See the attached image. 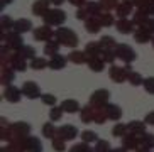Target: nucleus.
Instances as JSON below:
<instances>
[{
	"instance_id": "nucleus-48",
	"label": "nucleus",
	"mask_w": 154,
	"mask_h": 152,
	"mask_svg": "<svg viewBox=\"0 0 154 152\" xmlns=\"http://www.w3.org/2000/svg\"><path fill=\"white\" fill-rule=\"evenodd\" d=\"M41 102L48 107H54L56 105V95H51V93H44L41 96Z\"/></svg>"
},
{
	"instance_id": "nucleus-29",
	"label": "nucleus",
	"mask_w": 154,
	"mask_h": 152,
	"mask_svg": "<svg viewBox=\"0 0 154 152\" xmlns=\"http://www.w3.org/2000/svg\"><path fill=\"white\" fill-rule=\"evenodd\" d=\"M85 7H86V10H88V14H90L91 17H98L100 14H102V10H103L102 4H100V2H93V0H88Z\"/></svg>"
},
{
	"instance_id": "nucleus-27",
	"label": "nucleus",
	"mask_w": 154,
	"mask_h": 152,
	"mask_svg": "<svg viewBox=\"0 0 154 152\" xmlns=\"http://www.w3.org/2000/svg\"><path fill=\"white\" fill-rule=\"evenodd\" d=\"M102 44L100 42H88L85 46V53L88 54V58H100V54H102Z\"/></svg>"
},
{
	"instance_id": "nucleus-55",
	"label": "nucleus",
	"mask_w": 154,
	"mask_h": 152,
	"mask_svg": "<svg viewBox=\"0 0 154 152\" xmlns=\"http://www.w3.org/2000/svg\"><path fill=\"white\" fill-rule=\"evenodd\" d=\"M71 5H75L76 9H80V7H85L86 5V0H68Z\"/></svg>"
},
{
	"instance_id": "nucleus-10",
	"label": "nucleus",
	"mask_w": 154,
	"mask_h": 152,
	"mask_svg": "<svg viewBox=\"0 0 154 152\" xmlns=\"http://www.w3.org/2000/svg\"><path fill=\"white\" fill-rule=\"evenodd\" d=\"M10 130H12L14 137H29L31 125L27 122H14V123H10Z\"/></svg>"
},
{
	"instance_id": "nucleus-33",
	"label": "nucleus",
	"mask_w": 154,
	"mask_h": 152,
	"mask_svg": "<svg viewBox=\"0 0 154 152\" xmlns=\"http://www.w3.org/2000/svg\"><path fill=\"white\" fill-rule=\"evenodd\" d=\"M17 53L20 54L24 59H29V61H32V59L36 58V49H34L32 46H26V44H24L22 47L17 51Z\"/></svg>"
},
{
	"instance_id": "nucleus-24",
	"label": "nucleus",
	"mask_w": 154,
	"mask_h": 152,
	"mask_svg": "<svg viewBox=\"0 0 154 152\" xmlns=\"http://www.w3.org/2000/svg\"><path fill=\"white\" fill-rule=\"evenodd\" d=\"M132 10H134V5H132V2H122V4L117 5L115 14H117L119 19H127V15H131Z\"/></svg>"
},
{
	"instance_id": "nucleus-40",
	"label": "nucleus",
	"mask_w": 154,
	"mask_h": 152,
	"mask_svg": "<svg viewBox=\"0 0 154 152\" xmlns=\"http://www.w3.org/2000/svg\"><path fill=\"white\" fill-rule=\"evenodd\" d=\"M51 144H53V149H54L56 152L66 150V140H64L63 137H59V135H56L54 139H51Z\"/></svg>"
},
{
	"instance_id": "nucleus-17",
	"label": "nucleus",
	"mask_w": 154,
	"mask_h": 152,
	"mask_svg": "<svg viewBox=\"0 0 154 152\" xmlns=\"http://www.w3.org/2000/svg\"><path fill=\"white\" fill-rule=\"evenodd\" d=\"M68 61L73 64H85V63H88V54L85 53V49L83 51L73 49L71 53L68 54Z\"/></svg>"
},
{
	"instance_id": "nucleus-15",
	"label": "nucleus",
	"mask_w": 154,
	"mask_h": 152,
	"mask_svg": "<svg viewBox=\"0 0 154 152\" xmlns=\"http://www.w3.org/2000/svg\"><path fill=\"white\" fill-rule=\"evenodd\" d=\"M58 135L63 137L64 140H73V139H76V135H80V134H78V129L75 125H61L58 129Z\"/></svg>"
},
{
	"instance_id": "nucleus-54",
	"label": "nucleus",
	"mask_w": 154,
	"mask_h": 152,
	"mask_svg": "<svg viewBox=\"0 0 154 152\" xmlns=\"http://www.w3.org/2000/svg\"><path fill=\"white\" fill-rule=\"evenodd\" d=\"M144 122L147 123V125H154V110H152V112H149L147 115L144 117Z\"/></svg>"
},
{
	"instance_id": "nucleus-7",
	"label": "nucleus",
	"mask_w": 154,
	"mask_h": 152,
	"mask_svg": "<svg viewBox=\"0 0 154 152\" xmlns=\"http://www.w3.org/2000/svg\"><path fill=\"white\" fill-rule=\"evenodd\" d=\"M22 95L24 96H27L29 100H37V98H41L42 96L41 88H39V85H37L36 81H24Z\"/></svg>"
},
{
	"instance_id": "nucleus-35",
	"label": "nucleus",
	"mask_w": 154,
	"mask_h": 152,
	"mask_svg": "<svg viewBox=\"0 0 154 152\" xmlns=\"http://www.w3.org/2000/svg\"><path fill=\"white\" fill-rule=\"evenodd\" d=\"M125 134H129L127 125H124L122 122H117V123L113 125V129H112V135H113V137H117V139H122Z\"/></svg>"
},
{
	"instance_id": "nucleus-58",
	"label": "nucleus",
	"mask_w": 154,
	"mask_h": 152,
	"mask_svg": "<svg viewBox=\"0 0 154 152\" xmlns=\"http://www.w3.org/2000/svg\"><path fill=\"white\" fill-rule=\"evenodd\" d=\"M12 2H14V0H2V2H0V10H4V9H5V5L12 4Z\"/></svg>"
},
{
	"instance_id": "nucleus-30",
	"label": "nucleus",
	"mask_w": 154,
	"mask_h": 152,
	"mask_svg": "<svg viewBox=\"0 0 154 152\" xmlns=\"http://www.w3.org/2000/svg\"><path fill=\"white\" fill-rule=\"evenodd\" d=\"M88 68H90L93 73H102L105 68V63L102 61V58H88Z\"/></svg>"
},
{
	"instance_id": "nucleus-18",
	"label": "nucleus",
	"mask_w": 154,
	"mask_h": 152,
	"mask_svg": "<svg viewBox=\"0 0 154 152\" xmlns=\"http://www.w3.org/2000/svg\"><path fill=\"white\" fill-rule=\"evenodd\" d=\"M66 63H68V56H63V54H54L53 58H49V68L53 69V71H59V69H63L64 66H66Z\"/></svg>"
},
{
	"instance_id": "nucleus-11",
	"label": "nucleus",
	"mask_w": 154,
	"mask_h": 152,
	"mask_svg": "<svg viewBox=\"0 0 154 152\" xmlns=\"http://www.w3.org/2000/svg\"><path fill=\"white\" fill-rule=\"evenodd\" d=\"M115 29H117L120 34H134L136 32V24H134V20H131V19H119L117 22H115Z\"/></svg>"
},
{
	"instance_id": "nucleus-51",
	"label": "nucleus",
	"mask_w": 154,
	"mask_h": 152,
	"mask_svg": "<svg viewBox=\"0 0 154 152\" xmlns=\"http://www.w3.org/2000/svg\"><path fill=\"white\" fill-rule=\"evenodd\" d=\"M90 17H91V15L88 14L86 7H80V9H76V19H78V20H83V22H85V20H88Z\"/></svg>"
},
{
	"instance_id": "nucleus-34",
	"label": "nucleus",
	"mask_w": 154,
	"mask_h": 152,
	"mask_svg": "<svg viewBox=\"0 0 154 152\" xmlns=\"http://www.w3.org/2000/svg\"><path fill=\"white\" fill-rule=\"evenodd\" d=\"M98 20H100V24H102V27H110V26H115V19H113V15L110 12H102L98 15Z\"/></svg>"
},
{
	"instance_id": "nucleus-22",
	"label": "nucleus",
	"mask_w": 154,
	"mask_h": 152,
	"mask_svg": "<svg viewBox=\"0 0 154 152\" xmlns=\"http://www.w3.org/2000/svg\"><path fill=\"white\" fill-rule=\"evenodd\" d=\"M95 107H91V105H86V107H82L80 110V120L83 123H91L93 122V117H95Z\"/></svg>"
},
{
	"instance_id": "nucleus-9",
	"label": "nucleus",
	"mask_w": 154,
	"mask_h": 152,
	"mask_svg": "<svg viewBox=\"0 0 154 152\" xmlns=\"http://www.w3.org/2000/svg\"><path fill=\"white\" fill-rule=\"evenodd\" d=\"M4 100H7L9 103H19L22 98V88H17L14 85H9L4 88Z\"/></svg>"
},
{
	"instance_id": "nucleus-38",
	"label": "nucleus",
	"mask_w": 154,
	"mask_h": 152,
	"mask_svg": "<svg viewBox=\"0 0 154 152\" xmlns=\"http://www.w3.org/2000/svg\"><path fill=\"white\" fill-rule=\"evenodd\" d=\"M147 19H149V15H147L144 10H142V9H137L136 14H134V17H132V20H134V24L139 27V26H142V24H144Z\"/></svg>"
},
{
	"instance_id": "nucleus-20",
	"label": "nucleus",
	"mask_w": 154,
	"mask_h": 152,
	"mask_svg": "<svg viewBox=\"0 0 154 152\" xmlns=\"http://www.w3.org/2000/svg\"><path fill=\"white\" fill-rule=\"evenodd\" d=\"M15 78V69L10 66H2V74H0V83L5 86L12 85V81Z\"/></svg>"
},
{
	"instance_id": "nucleus-6",
	"label": "nucleus",
	"mask_w": 154,
	"mask_h": 152,
	"mask_svg": "<svg viewBox=\"0 0 154 152\" xmlns=\"http://www.w3.org/2000/svg\"><path fill=\"white\" fill-rule=\"evenodd\" d=\"M110 100V91L105 88H100V90H95L90 96V105L95 108H103Z\"/></svg>"
},
{
	"instance_id": "nucleus-8",
	"label": "nucleus",
	"mask_w": 154,
	"mask_h": 152,
	"mask_svg": "<svg viewBox=\"0 0 154 152\" xmlns=\"http://www.w3.org/2000/svg\"><path fill=\"white\" fill-rule=\"evenodd\" d=\"M32 36H34V41H44V42H48V41L54 39V31L51 29V26H41V27H36L34 31H32Z\"/></svg>"
},
{
	"instance_id": "nucleus-45",
	"label": "nucleus",
	"mask_w": 154,
	"mask_h": 152,
	"mask_svg": "<svg viewBox=\"0 0 154 152\" xmlns=\"http://www.w3.org/2000/svg\"><path fill=\"white\" fill-rule=\"evenodd\" d=\"M140 145L147 149H154V135L152 134H142L140 135Z\"/></svg>"
},
{
	"instance_id": "nucleus-59",
	"label": "nucleus",
	"mask_w": 154,
	"mask_h": 152,
	"mask_svg": "<svg viewBox=\"0 0 154 152\" xmlns=\"http://www.w3.org/2000/svg\"><path fill=\"white\" fill-rule=\"evenodd\" d=\"M134 152H151V149H147V147H144V145H140L139 149H136Z\"/></svg>"
},
{
	"instance_id": "nucleus-21",
	"label": "nucleus",
	"mask_w": 154,
	"mask_h": 152,
	"mask_svg": "<svg viewBox=\"0 0 154 152\" xmlns=\"http://www.w3.org/2000/svg\"><path fill=\"white\" fill-rule=\"evenodd\" d=\"M132 36H134V41L139 42V44H146V42H151V41H152V34H151L149 31H146L144 27L136 29V32H134Z\"/></svg>"
},
{
	"instance_id": "nucleus-23",
	"label": "nucleus",
	"mask_w": 154,
	"mask_h": 152,
	"mask_svg": "<svg viewBox=\"0 0 154 152\" xmlns=\"http://www.w3.org/2000/svg\"><path fill=\"white\" fill-rule=\"evenodd\" d=\"M32 29V22L29 20V19H17V20H14V29L12 31L19 32V34H24V32H29Z\"/></svg>"
},
{
	"instance_id": "nucleus-19",
	"label": "nucleus",
	"mask_w": 154,
	"mask_h": 152,
	"mask_svg": "<svg viewBox=\"0 0 154 152\" xmlns=\"http://www.w3.org/2000/svg\"><path fill=\"white\" fill-rule=\"evenodd\" d=\"M59 107L64 110V113H76V112H80V110H82V107H80L78 100H75V98H66V100H63Z\"/></svg>"
},
{
	"instance_id": "nucleus-13",
	"label": "nucleus",
	"mask_w": 154,
	"mask_h": 152,
	"mask_svg": "<svg viewBox=\"0 0 154 152\" xmlns=\"http://www.w3.org/2000/svg\"><path fill=\"white\" fill-rule=\"evenodd\" d=\"M105 113H107V118L112 122H117L122 118V108L119 107V105H115V103H107L103 107Z\"/></svg>"
},
{
	"instance_id": "nucleus-36",
	"label": "nucleus",
	"mask_w": 154,
	"mask_h": 152,
	"mask_svg": "<svg viewBox=\"0 0 154 152\" xmlns=\"http://www.w3.org/2000/svg\"><path fill=\"white\" fill-rule=\"evenodd\" d=\"M31 68L32 69H36V71H41V69H44V68H49V61L46 58H34L31 61Z\"/></svg>"
},
{
	"instance_id": "nucleus-14",
	"label": "nucleus",
	"mask_w": 154,
	"mask_h": 152,
	"mask_svg": "<svg viewBox=\"0 0 154 152\" xmlns=\"http://www.w3.org/2000/svg\"><path fill=\"white\" fill-rule=\"evenodd\" d=\"M24 150L26 152H42V142L34 135H29L26 137V142H24Z\"/></svg>"
},
{
	"instance_id": "nucleus-32",
	"label": "nucleus",
	"mask_w": 154,
	"mask_h": 152,
	"mask_svg": "<svg viewBox=\"0 0 154 152\" xmlns=\"http://www.w3.org/2000/svg\"><path fill=\"white\" fill-rule=\"evenodd\" d=\"M100 58H102V61H103L105 64H113L115 63V59H117V54H115V51L113 49H107V47H103L102 49V54H100Z\"/></svg>"
},
{
	"instance_id": "nucleus-50",
	"label": "nucleus",
	"mask_w": 154,
	"mask_h": 152,
	"mask_svg": "<svg viewBox=\"0 0 154 152\" xmlns=\"http://www.w3.org/2000/svg\"><path fill=\"white\" fill-rule=\"evenodd\" d=\"M10 135H14L12 130H10V125L9 127H2V130H0V139L4 140V142H10V140H14V139H10Z\"/></svg>"
},
{
	"instance_id": "nucleus-49",
	"label": "nucleus",
	"mask_w": 154,
	"mask_h": 152,
	"mask_svg": "<svg viewBox=\"0 0 154 152\" xmlns=\"http://www.w3.org/2000/svg\"><path fill=\"white\" fill-rule=\"evenodd\" d=\"M100 4H102V7H103L105 10H115L119 5V0H100Z\"/></svg>"
},
{
	"instance_id": "nucleus-4",
	"label": "nucleus",
	"mask_w": 154,
	"mask_h": 152,
	"mask_svg": "<svg viewBox=\"0 0 154 152\" xmlns=\"http://www.w3.org/2000/svg\"><path fill=\"white\" fill-rule=\"evenodd\" d=\"M0 41L4 42V44H7L12 51H19L20 47L24 46L22 42V37H20V34L15 31H9V32H2V36H0Z\"/></svg>"
},
{
	"instance_id": "nucleus-53",
	"label": "nucleus",
	"mask_w": 154,
	"mask_h": 152,
	"mask_svg": "<svg viewBox=\"0 0 154 152\" xmlns=\"http://www.w3.org/2000/svg\"><path fill=\"white\" fill-rule=\"evenodd\" d=\"M140 9L144 10L147 15H152L154 17V0H147V4H146L144 7H140Z\"/></svg>"
},
{
	"instance_id": "nucleus-41",
	"label": "nucleus",
	"mask_w": 154,
	"mask_h": 152,
	"mask_svg": "<svg viewBox=\"0 0 154 152\" xmlns=\"http://www.w3.org/2000/svg\"><path fill=\"white\" fill-rule=\"evenodd\" d=\"M82 140L86 144H93V142H98V135L93 132V130H83L82 132Z\"/></svg>"
},
{
	"instance_id": "nucleus-16",
	"label": "nucleus",
	"mask_w": 154,
	"mask_h": 152,
	"mask_svg": "<svg viewBox=\"0 0 154 152\" xmlns=\"http://www.w3.org/2000/svg\"><path fill=\"white\" fill-rule=\"evenodd\" d=\"M51 0H36L34 4H32V14L37 15V17H42L48 10L51 9Z\"/></svg>"
},
{
	"instance_id": "nucleus-3",
	"label": "nucleus",
	"mask_w": 154,
	"mask_h": 152,
	"mask_svg": "<svg viewBox=\"0 0 154 152\" xmlns=\"http://www.w3.org/2000/svg\"><path fill=\"white\" fill-rule=\"evenodd\" d=\"M132 71L131 64H125V66H117V64H112L109 69V76L110 80L115 81V83H124L129 78V73Z\"/></svg>"
},
{
	"instance_id": "nucleus-62",
	"label": "nucleus",
	"mask_w": 154,
	"mask_h": 152,
	"mask_svg": "<svg viewBox=\"0 0 154 152\" xmlns=\"http://www.w3.org/2000/svg\"><path fill=\"white\" fill-rule=\"evenodd\" d=\"M151 44H152V47H154V36H152V41H151Z\"/></svg>"
},
{
	"instance_id": "nucleus-42",
	"label": "nucleus",
	"mask_w": 154,
	"mask_h": 152,
	"mask_svg": "<svg viewBox=\"0 0 154 152\" xmlns=\"http://www.w3.org/2000/svg\"><path fill=\"white\" fill-rule=\"evenodd\" d=\"M93 152H112V145L109 140H98V142H95Z\"/></svg>"
},
{
	"instance_id": "nucleus-39",
	"label": "nucleus",
	"mask_w": 154,
	"mask_h": 152,
	"mask_svg": "<svg viewBox=\"0 0 154 152\" xmlns=\"http://www.w3.org/2000/svg\"><path fill=\"white\" fill-rule=\"evenodd\" d=\"M0 27H2V32H9L10 29H14V20H12L7 14H4V15L0 17Z\"/></svg>"
},
{
	"instance_id": "nucleus-37",
	"label": "nucleus",
	"mask_w": 154,
	"mask_h": 152,
	"mask_svg": "<svg viewBox=\"0 0 154 152\" xmlns=\"http://www.w3.org/2000/svg\"><path fill=\"white\" fill-rule=\"evenodd\" d=\"M127 81H129L132 86H142V83H144V78H142V74H140V73L131 71V73H129V78H127Z\"/></svg>"
},
{
	"instance_id": "nucleus-60",
	"label": "nucleus",
	"mask_w": 154,
	"mask_h": 152,
	"mask_svg": "<svg viewBox=\"0 0 154 152\" xmlns=\"http://www.w3.org/2000/svg\"><path fill=\"white\" fill-rule=\"evenodd\" d=\"M64 2H66V0H51V4L56 5V7H58V5H61V4H64Z\"/></svg>"
},
{
	"instance_id": "nucleus-57",
	"label": "nucleus",
	"mask_w": 154,
	"mask_h": 152,
	"mask_svg": "<svg viewBox=\"0 0 154 152\" xmlns=\"http://www.w3.org/2000/svg\"><path fill=\"white\" fill-rule=\"evenodd\" d=\"M112 152H129V149H127V147H124V145H119V147L112 149Z\"/></svg>"
},
{
	"instance_id": "nucleus-26",
	"label": "nucleus",
	"mask_w": 154,
	"mask_h": 152,
	"mask_svg": "<svg viewBox=\"0 0 154 152\" xmlns=\"http://www.w3.org/2000/svg\"><path fill=\"white\" fill-rule=\"evenodd\" d=\"M146 123L144 120L142 122H137V120H132L127 123V129H129V132H132V134H136V135H142L146 134Z\"/></svg>"
},
{
	"instance_id": "nucleus-56",
	"label": "nucleus",
	"mask_w": 154,
	"mask_h": 152,
	"mask_svg": "<svg viewBox=\"0 0 154 152\" xmlns=\"http://www.w3.org/2000/svg\"><path fill=\"white\" fill-rule=\"evenodd\" d=\"M146 4H147V0H132V5H134V7H137V9L144 7Z\"/></svg>"
},
{
	"instance_id": "nucleus-63",
	"label": "nucleus",
	"mask_w": 154,
	"mask_h": 152,
	"mask_svg": "<svg viewBox=\"0 0 154 152\" xmlns=\"http://www.w3.org/2000/svg\"><path fill=\"white\" fill-rule=\"evenodd\" d=\"M122 2H132V0H122Z\"/></svg>"
},
{
	"instance_id": "nucleus-12",
	"label": "nucleus",
	"mask_w": 154,
	"mask_h": 152,
	"mask_svg": "<svg viewBox=\"0 0 154 152\" xmlns=\"http://www.w3.org/2000/svg\"><path fill=\"white\" fill-rule=\"evenodd\" d=\"M122 145L124 147H127L129 150H136V149L140 147V135H136L132 134V132H129V134H125L122 137Z\"/></svg>"
},
{
	"instance_id": "nucleus-44",
	"label": "nucleus",
	"mask_w": 154,
	"mask_h": 152,
	"mask_svg": "<svg viewBox=\"0 0 154 152\" xmlns=\"http://www.w3.org/2000/svg\"><path fill=\"white\" fill-rule=\"evenodd\" d=\"M98 42L102 44V47H107V49H115V46H117V42L112 36H102Z\"/></svg>"
},
{
	"instance_id": "nucleus-46",
	"label": "nucleus",
	"mask_w": 154,
	"mask_h": 152,
	"mask_svg": "<svg viewBox=\"0 0 154 152\" xmlns=\"http://www.w3.org/2000/svg\"><path fill=\"white\" fill-rule=\"evenodd\" d=\"M69 152H93V149L88 145L86 142H80V144H75L71 149H69Z\"/></svg>"
},
{
	"instance_id": "nucleus-25",
	"label": "nucleus",
	"mask_w": 154,
	"mask_h": 152,
	"mask_svg": "<svg viewBox=\"0 0 154 152\" xmlns=\"http://www.w3.org/2000/svg\"><path fill=\"white\" fill-rule=\"evenodd\" d=\"M59 47H61V44H59V41L54 37V39L48 41V42L44 44V49H42V53H44L46 56H49V58H53L54 54H58Z\"/></svg>"
},
{
	"instance_id": "nucleus-2",
	"label": "nucleus",
	"mask_w": 154,
	"mask_h": 152,
	"mask_svg": "<svg viewBox=\"0 0 154 152\" xmlns=\"http://www.w3.org/2000/svg\"><path fill=\"white\" fill-rule=\"evenodd\" d=\"M42 20H44L46 26L51 27H59L66 22V14L61 9H49L48 12L42 15Z\"/></svg>"
},
{
	"instance_id": "nucleus-1",
	"label": "nucleus",
	"mask_w": 154,
	"mask_h": 152,
	"mask_svg": "<svg viewBox=\"0 0 154 152\" xmlns=\"http://www.w3.org/2000/svg\"><path fill=\"white\" fill-rule=\"evenodd\" d=\"M54 37L59 41V44L64 46V47H71V49H75L78 46V42H80V37H78V34L73 29H69V27H58L54 31Z\"/></svg>"
},
{
	"instance_id": "nucleus-52",
	"label": "nucleus",
	"mask_w": 154,
	"mask_h": 152,
	"mask_svg": "<svg viewBox=\"0 0 154 152\" xmlns=\"http://www.w3.org/2000/svg\"><path fill=\"white\" fill-rule=\"evenodd\" d=\"M139 27H144L146 31H149L151 34L154 36V17H149L144 24H142V26H139Z\"/></svg>"
},
{
	"instance_id": "nucleus-43",
	"label": "nucleus",
	"mask_w": 154,
	"mask_h": 152,
	"mask_svg": "<svg viewBox=\"0 0 154 152\" xmlns=\"http://www.w3.org/2000/svg\"><path fill=\"white\" fill-rule=\"evenodd\" d=\"M63 113H64V110L61 107H53L49 110V118H51V122H59L61 120V117H63Z\"/></svg>"
},
{
	"instance_id": "nucleus-47",
	"label": "nucleus",
	"mask_w": 154,
	"mask_h": 152,
	"mask_svg": "<svg viewBox=\"0 0 154 152\" xmlns=\"http://www.w3.org/2000/svg\"><path fill=\"white\" fill-rule=\"evenodd\" d=\"M142 86H144L146 93L154 95V76H147V78H144V83H142Z\"/></svg>"
},
{
	"instance_id": "nucleus-31",
	"label": "nucleus",
	"mask_w": 154,
	"mask_h": 152,
	"mask_svg": "<svg viewBox=\"0 0 154 152\" xmlns=\"http://www.w3.org/2000/svg\"><path fill=\"white\" fill-rule=\"evenodd\" d=\"M41 130H42V135H44L46 139H54L56 135H58V129H56L54 123H51V122H46Z\"/></svg>"
},
{
	"instance_id": "nucleus-61",
	"label": "nucleus",
	"mask_w": 154,
	"mask_h": 152,
	"mask_svg": "<svg viewBox=\"0 0 154 152\" xmlns=\"http://www.w3.org/2000/svg\"><path fill=\"white\" fill-rule=\"evenodd\" d=\"M0 123H2V127H9V122H7V118H5V117H2V118H0Z\"/></svg>"
},
{
	"instance_id": "nucleus-5",
	"label": "nucleus",
	"mask_w": 154,
	"mask_h": 152,
	"mask_svg": "<svg viewBox=\"0 0 154 152\" xmlns=\"http://www.w3.org/2000/svg\"><path fill=\"white\" fill-rule=\"evenodd\" d=\"M115 54H117V59H120V61H124L125 64H131L134 59L137 58L136 51L132 49L129 44H117L115 46Z\"/></svg>"
},
{
	"instance_id": "nucleus-28",
	"label": "nucleus",
	"mask_w": 154,
	"mask_h": 152,
	"mask_svg": "<svg viewBox=\"0 0 154 152\" xmlns=\"http://www.w3.org/2000/svg\"><path fill=\"white\" fill-rule=\"evenodd\" d=\"M85 27L88 34H98L102 29V24H100L98 17H90L88 20H85Z\"/></svg>"
}]
</instances>
